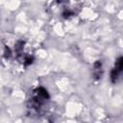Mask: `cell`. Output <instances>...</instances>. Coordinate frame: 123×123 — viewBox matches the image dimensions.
<instances>
[{
  "instance_id": "cell-1",
  "label": "cell",
  "mask_w": 123,
  "mask_h": 123,
  "mask_svg": "<svg viewBox=\"0 0 123 123\" xmlns=\"http://www.w3.org/2000/svg\"><path fill=\"white\" fill-rule=\"evenodd\" d=\"M49 100V95L46 89L43 87H38L33 91V95L30 99V108L31 110L40 112L42 109L46 106L47 101Z\"/></svg>"
},
{
  "instance_id": "cell-2",
  "label": "cell",
  "mask_w": 123,
  "mask_h": 123,
  "mask_svg": "<svg viewBox=\"0 0 123 123\" xmlns=\"http://www.w3.org/2000/svg\"><path fill=\"white\" fill-rule=\"evenodd\" d=\"M121 72H122V57H119L117 59V61L115 62L113 69L111 70V78L112 83H116L118 81V79L121 75Z\"/></svg>"
}]
</instances>
